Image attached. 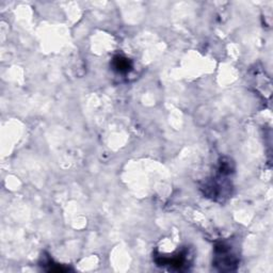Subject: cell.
Listing matches in <instances>:
<instances>
[{"label":"cell","mask_w":273,"mask_h":273,"mask_svg":"<svg viewBox=\"0 0 273 273\" xmlns=\"http://www.w3.org/2000/svg\"><path fill=\"white\" fill-rule=\"evenodd\" d=\"M130 67L131 65L127 59L122 58V57H118L116 59H114V68L118 70V72L127 73L130 69Z\"/></svg>","instance_id":"obj_2"},{"label":"cell","mask_w":273,"mask_h":273,"mask_svg":"<svg viewBox=\"0 0 273 273\" xmlns=\"http://www.w3.org/2000/svg\"><path fill=\"white\" fill-rule=\"evenodd\" d=\"M215 264L219 266L221 270H232V267L237 265V258L231 251V247L220 244L216 248Z\"/></svg>","instance_id":"obj_1"}]
</instances>
